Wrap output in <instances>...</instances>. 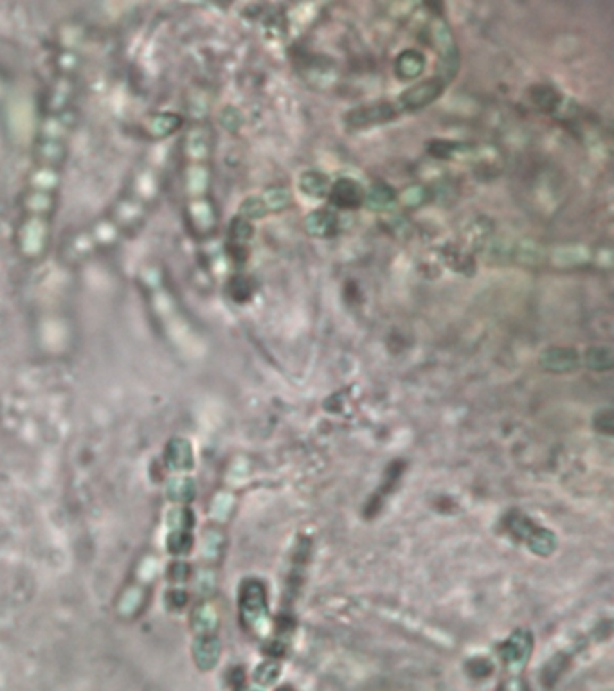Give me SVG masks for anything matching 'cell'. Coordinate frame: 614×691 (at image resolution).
<instances>
[{
    "label": "cell",
    "mask_w": 614,
    "mask_h": 691,
    "mask_svg": "<svg viewBox=\"0 0 614 691\" xmlns=\"http://www.w3.org/2000/svg\"><path fill=\"white\" fill-rule=\"evenodd\" d=\"M213 135L204 114L184 126L181 141V184L184 218L194 238H209L218 225L217 206L211 199Z\"/></svg>",
    "instance_id": "3"
},
{
    "label": "cell",
    "mask_w": 614,
    "mask_h": 691,
    "mask_svg": "<svg viewBox=\"0 0 614 691\" xmlns=\"http://www.w3.org/2000/svg\"><path fill=\"white\" fill-rule=\"evenodd\" d=\"M592 427L595 431L604 434V436H613L614 434V413L611 409H600L595 413L592 418Z\"/></svg>",
    "instance_id": "26"
},
{
    "label": "cell",
    "mask_w": 614,
    "mask_h": 691,
    "mask_svg": "<svg viewBox=\"0 0 614 691\" xmlns=\"http://www.w3.org/2000/svg\"><path fill=\"white\" fill-rule=\"evenodd\" d=\"M533 651V638L528 630H515L499 648L501 659L512 672H521Z\"/></svg>",
    "instance_id": "6"
},
{
    "label": "cell",
    "mask_w": 614,
    "mask_h": 691,
    "mask_svg": "<svg viewBox=\"0 0 614 691\" xmlns=\"http://www.w3.org/2000/svg\"><path fill=\"white\" fill-rule=\"evenodd\" d=\"M269 213L261 197H247L240 206V215L243 220H260Z\"/></svg>",
    "instance_id": "20"
},
{
    "label": "cell",
    "mask_w": 614,
    "mask_h": 691,
    "mask_svg": "<svg viewBox=\"0 0 614 691\" xmlns=\"http://www.w3.org/2000/svg\"><path fill=\"white\" fill-rule=\"evenodd\" d=\"M431 36H433V42L436 45L438 53L442 56L443 67L449 69V72L452 74L456 62H458V51H456V42L451 29H449V26L443 20H436L433 24V27H431Z\"/></svg>",
    "instance_id": "10"
},
{
    "label": "cell",
    "mask_w": 614,
    "mask_h": 691,
    "mask_svg": "<svg viewBox=\"0 0 614 691\" xmlns=\"http://www.w3.org/2000/svg\"><path fill=\"white\" fill-rule=\"evenodd\" d=\"M395 71L398 78L402 80H415L425 71V58L420 51L416 49H406L398 54L395 62Z\"/></svg>",
    "instance_id": "12"
},
{
    "label": "cell",
    "mask_w": 614,
    "mask_h": 691,
    "mask_svg": "<svg viewBox=\"0 0 614 691\" xmlns=\"http://www.w3.org/2000/svg\"><path fill=\"white\" fill-rule=\"evenodd\" d=\"M492 669L494 668H492V663L488 659H474V660H470V665H469L470 675H474V677H477V678L490 675Z\"/></svg>",
    "instance_id": "31"
},
{
    "label": "cell",
    "mask_w": 614,
    "mask_h": 691,
    "mask_svg": "<svg viewBox=\"0 0 614 691\" xmlns=\"http://www.w3.org/2000/svg\"><path fill=\"white\" fill-rule=\"evenodd\" d=\"M172 456V467L173 468H190L191 467V449L186 441H177L175 445L169 449Z\"/></svg>",
    "instance_id": "25"
},
{
    "label": "cell",
    "mask_w": 614,
    "mask_h": 691,
    "mask_svg": "<svg viewBox=\"0 0 614 691\" xmlns=\"http://www.w3.org/2000/svg\"><path fill=\"white\" fill-rule=\"evenodd\" d=\"M443 92L442 78H431V80L420 81L413 85L407 90H404L402 96L398 97V110L415 112L422 110L427 105L434 103Z\"/></svg>",
    "instance_id": "5"
},
{
    "label": "cell",
    "mask_w": 614,
    "mask_h": 691,
    "mask_svg": "<svg viewBox=\"0 0 614 691\" xmlns=\"http://www.w3.org/2000/svg\"><path fill=\"white\" fill-rule=\"evenodd\" d=\"M400 114L398 106L391 103H373V105H364L354 108L346 114V123L354 128H366L373 124L388 123L395 119Z\"/></svg>",
    "instance_id": "7"
},
{
    "label": "cell",
    "mask_w": 614,
    "mask_h": 691,
    "mask_svg": "<svg viewBox=\"0 0 614 691\" xmlns=\"http://www.w3.org/2000/svg\"><path fill=\"white\" fill-rule=\"evenodd\" d=\"M218 621H217V614L215 610L209 607H200L199 610L194 612V619H193V626L194 630H199L202 635H209L213 630L217 628Z\"/></svg>",
    "instance_id": "21"
},
{
    "label": "cell",
    "mask_w": 614,
    "mask_h": 691,
    "mask_svg": "<svg viewBox=\"0 0 614 691\" xmlns=\"http://www.w3.org/2000/svg\"><path fill=\"white\" fill-rule=\"evenodd\" d=\"M238 691H260V690H256V688H243V690H238Z\"/></svg>",
    "instance_id": "32"
},
{
    "label": "cell",
    "mask_w": 614,
    "mask_h": 691,
    "mask_svg": "<svg viewBox=\"0 0 614 691\" xmlns=\"http://www.w3.org/2000/svg\"><path fill=\"white\" fill-rule=\"evenodd\" d=\"M583 364L592 371H611L614 366V353L609 346H591L583 353Z\"/></svg>",
    "instance_id": "17"
},
{
    "label": "cell",
    "mask_w": 614,
    "mask_h": 691,
    "mask_svg": "<svg viewBox=\"0 0 614 691\" xmlns=\"http://www.w3.org/2000/svg\"><path fill=\"white\" fill-rule=\"evenodd\" d=\"M364 188L354 178H339L328 191V199L340 209H355L364 203Z\"/></svg>",
    "instance_id": "9"
},
{
    "label": "cell",
    "mask_w": 614,
    "mask_h": 691,
    "mask_svg": "<svg viewBox=\"0 0 614 691\" xmlns=\"http://www.w3.org/2000/svg\"><path fill=\"white\" fill-rule=\"evenodd\" d=\"M526 544L530 547V551L537 556H549L557 549V537L555 533L544 528H535L531 535L526 538Z\"/></svg>",
    "instance_id": "16"
},
{
    "label": "cell",
    "mask_w": 614,
    "mask_h": 691,
    "mask_svg": "<svg viewBox=\"0 0 614 691\" xmlns=\"http://www.w3.org/2000/svg\"><path fill=\"white\" fill-rule=\"evenodd\" d=\"M515 258H517V261H521V263L533 265L539 263V261L542 260V252H540V249L535 245V243L522 242L515 247Z\"/></svg>",
    "instance_id": "24"
},
{
    "label": "cell",
    "mask_w": 614,
    "mask_h": 691,
    "mask_svg": "<svg viewBox=\"0 0 614 691\" xmlns=\"http://www.w3.org/2000/svg\"><path fill=\"white\" fill-rule=\"evenodd\" d=\"M168 175V144L157 139L132 167L128 178L105 211L63 240L60 260L67 267H81L133 238L150 220Z\"/></svg>",
    "instance_id": "2"
},
{
    "label": "cell",
    "mask_w": 614,
    "mask_h": 691,
    "mask_svg": "<svg viewBox=\"0 0 614 691\" xmlns=\"http://www.w3.org/2000/svg\"><path fill=\"white\" fill-rule=\"evenodd\" d=\"M531 99H533V103L537 106H539L540 110H546V112H549V110H555L558 106V92H555L551 87H548V85H540V87H535L533 90H531Z\"/></svg>",
    "instance_id": "19"
},
{
    "label": "cell",
    "mask_w": 614,
    "mask_h": 691,
    "mask_svg": "<svg viewBox=\"0 0 614 691\" xmlns=\"http://www.w3.org/2000/svg\"><path fill=\"white\" fill-rule=\"evenodd\" d=\"M231 231H233L231 234H233L236 240H240V242H243V240H249L252 236L251 224H249L247 220H243L242 216H238V218L233 222V225H231Z\"/></svg>",
    "instance_id": "30"
},
{
    "label": "cell",
    "mask_w": 614,
    "mask_h": 691,
    "mask_svg": "<svg viewBox=\"0 0 614 691\" xmlns=\"http://www.w3.org/2000/svg\"><path fill=\"white\" fill-rule=\"evenodd\" d=\"M305 227L312 236L317 238H328L337 231V218L333 213L326 209H315L308 213L305 218Z\"/></svg>",
    "instance_id": "13"
},
{
    "label": "cell",
    "mask_w": 614,
    "mask_h": 691,
    "mask_svg": "<svg viewBox=\"0 0 614 691\" xmlns=\"http://www.w3.org/2000/svg\"><path fill=\"white\" fill-rule=\"evenodd\" d=\"M398 194L397 191L391 188L385 182H375L372 184V188L364 193V203H366L367 209H372L375 213H382L388 211L391 207L397 203Z\"/></svg>",
    "instance_id": "11"
},
{
    "label": "cell",
    "mask_w": 614,
    "mask_h": 691,
    "mask_svg": "<svg viewBox=\"0 0 614 691\" xmlns=\"http://www.w3.org/2000/svg\"><path fill=\"white\" fill-rule=\"evenodd\" d=\"M81 69V33L78 27H69L56 44L18 200L13 247L26 265L40 263L53 245L63 178L80 117Z\"/></svg>",
    "instance_id": "1"
},
{
    "label": "cell",
    "mask_w": 614,
    "mask_h": 691,
    "mask_svg": "<svg viewBox=\"0 0 614 691\" xmlns=\"http://www.w3.org/2000/svg\"><path fill=\"white\" fill-rule=\"evenodd\" d=\"M460 150H463V144H460V142L436 141L431 142V146H429V153L438 157V159H451Z\"/></svg>",
    "instance_id": "28"
},
{
    "label": "cell",
    "mask_w": 614,
    "mask_h": 691,
    "mask_svg": "<svg viewBox=\"0 0 614 691\" xmlns=\"http://www.w3.org/2000/svg\"><path fill=\"white\" fill-rule=\"evenodd\" d=\"M279 672H281V666L276 660H267V663L258 666L256 672H254V678H256V683L267 686V684H272L279 677Z\"/></svg>",
    "instance_id": "27"
},
{
    "label": "cell",
    "mask_w": 614,
    "mask_h": 691,
    "mask_svg": "<svg viewBox=\"0 0 614 691\" xmlns=\"http://www.w3.org/2000/svg\"><path fill=\"white\" fill-rule=\"evenodd\" d=\"M299 190L310 199H323L330 191V181L323 172L308 169L299 176Z\"/></svg>",
    "instance_id": "15"
},
{
    "label": "cell",
    "mask_w": 614,
    "mask_h": 691,
    "mask_svg": "<svg viewBox=\"0 0 614 691\" xmlns=\"http://www.w3.org/2000/svg\"><path fill=\"white\" fill-rule=\"evenodd\" d=\"M261 199H263L269 211H281L290 203V193L285 188H270L263 193Z\"/></svg>",
    "instance_id": "22"
},
{
    "label": "cell",
    "mask_w": 614,
    "mask_h": 691,
    "mask_svg": "<svg viewBox=\"0 0 614 691\" xmlns=\"http://www.w3.org/2000/svg\"><path fill=\"white\" fill-rule=\"evenodd\" d=\"M220 659V641L213 635H204L194 643V660L202 669H211Z\"/></svg>",
    "instance_id": "14"
},
{
    "label": "cell",
    "mask_w": 614,
    "mask_h": 691,
    "mask_svg": "<svg viewBox=\"0 0 614 691\" xmlns=\"http://www.w3.org/2000/svg\"><path fill=\"white\" fill-rule=\"evenodd\" d=\"M240 610L242 619L251 628H260L267 619V592L265 585L258 580H249L243 583L240 592Z\"/></svg>",
    "instance_id": "4"
},
{
    "label": "cell",
    "mask_w": 614,
    "mask_h": 691,
    "mask_svg": "<svg viewBox=\"0 0 614 691\" xmlns=\"http://www.w3.org/2000/svg\"><path fill=\"white\" fill-rule=\"evenodd\" d=\"M589 260V252L582 245H567L561 247L553 254V263L558 267H574V265L586 263Z\"/></svg>",
    "instance_id": "18"
},
{
    "label": "cell",
    "mask_w": 614,
    "mask_h": 691,
    "mask_svg": "<svg viewBox=\"0 0 614 691\" xmlns=\"http://www.w3.org/2000/svg\"><path fill=\"white\" fill-rule=\"evenodd\" d=\"M510 529L513 531V535H517L519 538L526 540V538L531 535V531L535 529V526L531 524V520H528L526 517H513V519L510 520Z\"/></svg>",
    "instance_id": "29"
},
{
    "label": "cell",
    "mask_w": 614,
    "mask_h": 691,
    "mask_svg": "<svg viewBox=\"0 0 614 691\" xmlns=\"http://www.w3.org/2000/svg\"><path fill=\"white\" fill-rule=\"evenodd\" d=\"M540 367L548 373L564 374L571 373L579 367L580 355L576 349L564 348V346H551L544 349L539 357Z\"/></svg>",
    "instance_id": "8"
},
{
    "label": "cell",
    "mask_w": 614,
    "mask_h": 691,
    "mask_svg": "<svg viewBox=\"0 0 614 691\" xmlns=\"http://www.w3.org/2000/svg\"><path fill=\"white\" fill-rule=\"evenodd\" d=\"M427 199H429L427 190H425L424 185H418V184L409 185V188H406V190L400 193V200H402L404 206L413 207V209L424 206V203L427 202Z\"/></svg>",
    "instance_id": "23"
}]
</instances>
